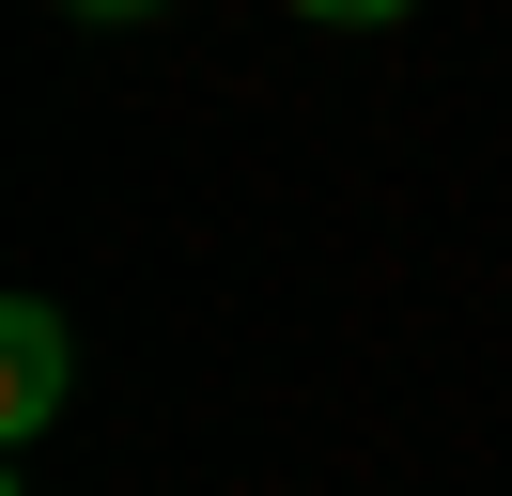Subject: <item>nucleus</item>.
I'll list each match as a JSON object with an SVG mask.
<instances>
[{"instance_id": "7ed1b4c3", "label": "nucleus", "mask_w": 512, "mask_h": 496, "mask_svg": "<svg viewBox=\"0 0 512 496\" xmlns=\"http://www.w3.org/2000/svg\"><path fill=\"white\" fill-rule=\"evenodd\" d=\"M63 16H94V31H125V16H171V0H63Z\"/></svg>"}, {"instance_id": "f03ea898", "label": "nucleus", "mask_w": 512, "mask_h": 496, "mask_svg": "<svg viewBox=\"0 0 512 496\" xmlns=\"http://www.w3.org/2000/svg\"><path fill=\"white\" fill-rule=\"evenodd\" d=\"M295 16H326V31H388V16H419V0H295Z\"/></svg>"}, {"instance_id": "f257e3e1", "label": "nucleus", "mask_w": 512, "mask_h": 496, "mask_svg": "<svg viewBox=\"0 0 512 496\" xmlns=\"http://www.w3.org/2000/svg\"><path fill=\"white\" fill-rule=\"evenodd\" d=\"M63 388H78L63 310H47V295H16V310H0V434H47V419H63Z\"/></svg>"}]
</instances>
